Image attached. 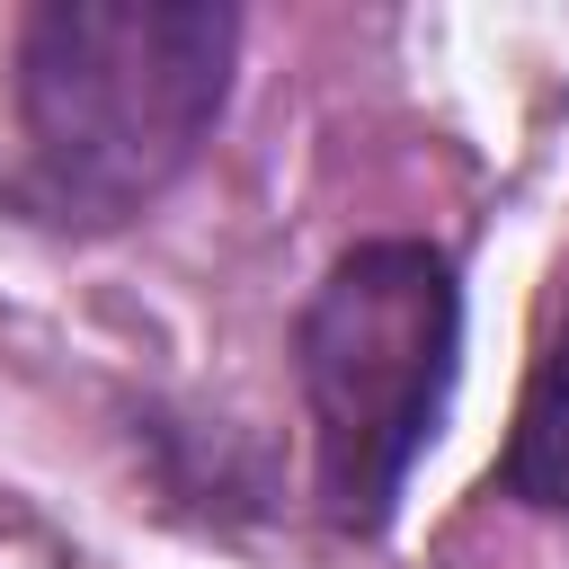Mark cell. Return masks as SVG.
Returning <instances> with one entry per match:
<instances>
[{
    "label": "cell",
    "mask_w": 569,
    "mask_h": 569,
    "mask_svg": "<svg viewBox=\"0 0 569 569\" xmlns=\"http://www.w3.org/2000/svg\"><path fill=\"white\" fill-rule=\"evenodd\" d=\"M498 489L525 498V507H542V516H569V311H560V329L533 356L516 436L498 453Z\"/></svg>",
    "instance_id": "cell-3"
},
{
    "label": "cell",
    "mask_w": 569,
    "mask_h": 569,
    "mask_svg": "<svg viewBox=\"0 0 569 569\" xmlns=\"http://www.w3.org/2000/svg\"><path fill=\"white\" fill-rule=\"evenodd\" d=\"M293 365L311 400L329 525L382 533L409 462L427 453L453 400V365H462L453 258L427 240H356L302 302Z\"/></svg>",
    "instance_id": "cell-2"
},
{
    "label": "cell",
    "mask_w": 569,
    "mask_h": 569,
    "mask_svg": "<svg viewBox=\"0 0 569 569\" xmlns=\"http://www.w3.org/2000/svg\"><path fill=\"white\" fill-rule=\"evenodd\" d=\"M240 18L222 0H44L18 27L27 204L71 231L142 213L231 98Z\"/></svg>",
    "instance_id": "cell-1"
}]
</instances>
